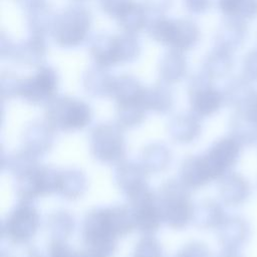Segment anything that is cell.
I'll return each mask as SVG.
<instances>
[{"instance_id": "cell-28", "label": "cell", "mask_w": 257, "mask_h": 257, "mask_svg": "<svg viewBox=\"0 0 257 257\" xmlns=\"http://www.w3.org/2000/svg\"><path fill=\"white\" fill-rule=\"evenodd\" d=\"M233 67L232 53L215 47L203 60L202 70L210 77H222Z\"/></svg>"}, {"instance_id": "cell-46", "label": "cell", "mask_w": 257, "mask_h": 257, "mask_svg": "<svg viewBox=\"0 0 257 257\" xmlns=\"http://www.w3.org/2000/svg\"><path fill=\"white\" fill-rule=\"evenodd\" d=\"M73 257H108V256L96 250L85 248L84 250H81V251H77V252L75 251Z\"/></svg>"}, {"instance_id": "cell-47", "label": "cell", "mask_w": 257, "mask_h": 257, "mask_svg": "<svg viewBox=\"0 0 257 257\" xmlns=\"http://www.w3.org/2000/svg\"><path fill=\"white\" fill-rule=\"evenodd\" d=\"M252 111L253 114L257 116V96L253 99V104H252Z\"/></svg>"}, {"instance_id": "cell-25", "label": "cell", "mask_w": 257, "mask_h": 257, "mask_svg": "<svg viewBox=\"0 0 257 257\" xmlns=\"http://www.w3.org/2000/svg\"><path fill=\"white\" fill-rule=\"evenodd\" d=\"M89 53L94 62L102 67L116 64L114 53V35L99 33L92 37L89 42Z\"/></svg>"}, {"instance_id": "cell-9", "label": "cell", "mask_w": 257, "mask_h": 257, "mask_svg": "<svg viewBox=\"0 0 257 257\" xmlns=\"http://www.w3.org/2000/svg\"><path fill=\"white\" fill-rule=\"evenodd\" d=\"M127 199L135 228L144 236L154 235L163 223L157 194L147 185Z\"/></svg>"}, {"instance_id": "cell-11", "label": "cell", "mask_w": 257, "mask_h": 257, "mask_svg": "<svg viewBox=\"0 0 257 257\" xmlns=\"http://www.w3.org/2000/svg\"><path fill=\"white\" fill-rule=\"evenodd\" d=\"M58 77L54 69L41 66L32 76L22 79L19 96L31 104H47L54 96Z\"/></svg>"}, {"instance_id": "cell-34", "label": "cell", "mask_w": 257, "mask_h": 257, "mask_svg": "<svg viewBox=\"0 0 257 257\" xmlns=\"http://www.w3.org/2000/svg\"><path fill=\"white\" fill-rule=\"evenodd\" d=\"M220 218V209L211 202H202L194 207L192 222L200 228H207L216 224Z\"/></svg>"}, {"instance_id": "cell-19", "label": "cell", "mask_w": 257, "mask_h": 257, "mask_svg": "<svg viewBox=\"0 0 257 257\" xmlns=\"http://www.w3.org/2000/svg\"><path fill=\"white\" fill-rule=\"evenodd\" d=\"M113 78L105 67L95 65L88 68L82 75V85L87 94L93 97L110 95Z\"/></svg>"}, {"instance_id": "cell-7", "label": "cell", "mask_w": 257, "mask_h": 257, "mask_svg": "<svg viewBox=\"0 0 257 257\" xmlns=\"http://www.w3.org/2000/svg\"><path fill=\"white\" fill-rule=\"evenodd\" d=\"M60 171L38 165L33 170L15 179V190L19 201L33 202L37 198L57 193Z\"/></svg>"}, {"instance_id": "cell-45", "label": "cell", "mask_w": 257, "mask_h": 257, "mask_svg": "<svg viewBox=\"0 0 257 257\" xmlns=\"http://www.w3.org/2000/svg\"><path fill=\"white\" fill-rule=\"evenodd\" d=\"M15 1L18 3L20 7L25 8L27 11H30L32 9H35L45 4L44 0H15Z\"/></svg>"}, {"instance_id": "cell-40", "label": "cell", "mask_w": 257, "mask_h": 257, "mask_svg": "<svg viewBox=\"0 0 257 257\" xmlns=\"http://www.w3.org/2000/svg\"><path fill=\"white\" fill-rule=\"evenodd\" d=\"M142 5L144 6L147 14H153L155 18H159L170 9L172 0H143Z\"/></svg>"}, {"instance_id": "cell-14", "label": "cell", "mask_w": 257, "mask_h": 257, "mask_svg": "<svg viewBox=\"0 0 257 257\" xmlns=\"http://www.w3.org/2000/svg\"><path fill=\"white\" fill-rule=\"evenodd\" d=\"M248 28L244 20L227 17L218 27L215 34V45L230 53L238 50L245 42Z\"/></svg>"}, {"instance_id": "cell-15", "label": "cell", "mask_w": 257, "mask_h": 257, "mask_svg": "<svg viewBox=\"0 0 257 257\" xmlns=\"http://www.w3.org/2000/svg\"><path fill=\"white\" fill-rule=\"evenodd\" d=\"M147 171L140 163L122 161L114 171V181L118 189L126 196L147 186Z\"/></svg>"}, {"instance_id": "cell-39", "label": "cell", "mask_w": 257, "mask_h": 257, "mask_svg": "<svg viewBox=\"0 0 257 257\" xmlns=\"http://www.w3.org/2000/svg\"><path fill=\"white\" fill-rule=\"evenodd\" d=\"M175 257H209V250L203 243L194 241L184 245Z\"/></svg>"}, {"instance_id": "cell-24", "label": "cell", "mask_w": 257, "mask_h": 257, "mask_svg": "<svg viewBox=\"0 0 257 257\" xmlns=\"http://www.w3.org/2000/svg\"><path fill=\"white\" fill-rule=\"evenodd\" d=\"M187 62L181 51L171 50L165 53L159 63V73L163 82L175 83L186 74Z\"/></svg>"}, {"instance_id": "cell-20", "label": "cell", "mask_w": 257, "mask_h": 257, "mask_svg": "<svg viewBox=\"0 0 257 257\" xmlns=\"http://www.w3.org/2000/svg\"><path fill=\"white\" fill-rule=\"evenodd\" d=\"M141 102L146 110L157 113H167L173 106L174 98L167 83L162 81V83H157L151 87L145 88Z\"/></svg>"}, {"instance_id": "cell-33", "label": "cell", "mask_w": 257, "mask_h": 257, "mask_svg": "<svg viewBox=\"0 0 257 257\" xmlns=\"http://www.w3.org/2000/svg\"><path fill=\"white\" fill-rule=\"evenodd\" d=\"M147 19L148 14L144 6L133 2L116 20L124 32L134 34L146 26Z\"/></svg>"}, {"instance_id": "cell-27", "label": "cell", "mask_w": 257, "mask_h": 257, "mask_svg": "<svg viewBox=\"0 0 257 257\" xmlns=\"http://www.w3.org/2000/svg\"><path fill=\"white\" fill-rule=\"evenodd\" d=\"M38 165V157L25 149L7 155L6 159L2 156V170H7L15 179L33 170Z\"/></svg>"}, {"instance_id": "cell-16", "label": "cell", "mask_w": 257, "mask_h": 257, "mask_svg": "<svg viewBox=\"0 0 257 257\" xmlns=\"http://www.w3.org/2000/svg\"><path fill=\"white\" fill-rule=\"evenodd\" d=\"M179 180L189 189H198L213 180L204 156H190L183 160Z\"/></svg>"}, {"instance_id": "cell-26", "label": "cell", "mask_w": 257, "mask_h": 257, "mask_svg": "<svg viewBox=\"0 0 257 257\" xmlns=\"http://www.w3.org/2000/svg\"><path fill=\"white\" fill-rule=\"evenodd\" d=\"M46 227L51 240L65 241L75 229V220L70 212L57 210L47 217Z\"/></svg>"}, {"instance_id": "cell-5", "label": "cell", "mask_w": 257, "mask_h": 257, "mask_svg": "<svg viewBox=\"0 0 257 257\" xmlns=\"http://www.w3.org/2000/svg\"><path fill=\"white\" fill-rule=\"evenodd\" d=\"M91 156L103 164H119L126 156V142L122 128L116 123L103 122L95 125L89 135Z\"/></svg>"}, {"instance_id": "cell-12", "label": "cell", "mask_w": 257, "mask_h": 257, "mask_svg": "<svg viewBox=\"0 0 257 257\" xmlns=\"http://www.w3.org/2000/svg\"><path fill=\"white\" fill-rule=\"evenodd\" d=\"M238 154V143L233 139L225 138L216 142L213 147L203 155L213 180L220 178L235 163Z\"/></svg>"}, {"instance_id": "cell-29", "label": "cell", "mask_w": 257, "mask_h": 257, "mask_svg": "<svg viewBox=\"0 0 257 257\" xmlns=\"http://www.w3.org/2000/svg\"><path fill=\"white\" fill-rule=\"evenodd\" d=\"M55 19L53 11L44 4L28 11L27 26L31 34L44 36L47 32H52Z\"/></svg>"}, {"instance_id": "cell-42", "label": "cell", "mask_w": 257, "mask_h": 257, "mask_svg": "<svg viewBox=\"0 0 257 257\" xmlns=\"http://www.w3.org/2000/svg\"><path fill=\"white\" fill-rule=\"evenodd\" d=\"M242 68L247 78L257 80V49H253L245 55Z\"/></svg>"}, {"instance_id": "cell-6", "label": "cell", "mask_w": 257, "mask_h": 257, "mask_svg": "<svg viewBox=\"0 0 257 257\" xmlns=\"http://www.w3.org/2000/svg\"><path fill=\"white\" fill-rule=\"evenodd\" d=\"M90 23V12L83 6L72 5L56 16L52 35L60 46L74 47L85 39Z\"/></svg>"}, {"instance_id": "cell-17", "label": "cell", "mask_w": 257, "mask_h": 257, "mask_svg": "<svg viewBox=\"0 0 257 257\" xmlns=\"http://www.w3.org/2000/svg\"><path fill=\"white\" fill-rule=\"evenodd\" d=\"M200 133L201 124L199 116L193 112L177 114L168 123V134L178 144H190L199 137Z\"/></svg>"}, {"instance_id": "cell-37", "label": "cell", "mask_w": 257, "mask_h": 257, "mask_svg": "<svg viewBox=\"0 0 257 257\" xmlns=\"http://www.w3.org/2000/svg\"><path fill=\"white\" fill-rule=\"evenodd\" d=\"M1 257H40L37 249L27 243L9 242L8 247L3 248Z\"/></svg>"}, {"instance_id": "cell-22", "label": "cell", "mask_w": 257, "mask_h": 257, "mask_svg": "<svg viewBox=\"0 0 257 257\" xmlns=\"http://www.w3.org/2000/svg\"><path fill=\"white\" fill-rule=\"evenodd\" d=\"M87 189L85 174L79 169H66L60 171L57 193L66 200H76L82 197Z\"/></svg>"}, {"instance_id": "cell-36", "label": "cell", "mask_w": 257, "mask_h": 257, "mask_svg": "<svg viewBox=\"0 0 257 257\" xmlns=\"http://www.w3.org/2000/svg\"><path fill=\"white\" fill-rule=\"evenodd\" d=\"M22 79L11 72H4L0 77V93L2 99H10L19 96Z\"/></svg>"}, {"instance_id": "cell-38", "label": "cell", "mask_w": 257, "mask_h": 257, "mask_svg": "<svg viewBox=\"0 0 257 257\" xmlns=\"http://www.w3.org/2000/svg\"><path fill=\"white\" fill-rule=\"evenodd\" d=\"M133 2V0H99V7L105 14L117 19Z\"/></svg>"}, {"instance_id": "cell-32", "label": "cell", "mask_w": 257, "mask_h": 257, "mask_svg": "<svg viewBox=\"0 0 257 257\" xmlns=\"http://www.w3.org/2000/svg\"><path fill=\"white\" fill-rule=\"evenodd\" d=\"M139 40L132 33L114 35V53L116 64L134 61L140 54Z\"/></svg>"}, {"instance_id": "cell-18", "label": "cell", "mask_w": 257, "mask_h": 257, "mask_svg": "<svg viewBox=\"0 0 257 257\" xmlns=\"http://www.w3.org/2000/svg\"><path fill=\"white\" fill-rule=\"evenodd\" d=\"M172 160L170 149L158 142H154L145 146L140 154V164L148 174L161 173L165 171Z\"/></svg>"}, {"instance_id": "cell-4", "label": "cell", "mask_w": 257, "mask_h": 257, "mask_svg": "<svg viewBox=\"0 0 257 257\" xmlns=\"http://www.w3.org/2000/svg\"><path fill=\"white\" fill-rule=\"evenodd\" d=\"M148 32L157 42L169 45L178 51L193 48L201 35L197 24L189 19L170 20L162 17L150 22Z\"/></svg>"}, {"instance_id": "cell-10", "label": "cell", "mask_w": 257, "mask_h": 257, "mask_svg": "<svg viewBox=\"0 0 257 257\" xmlns=\"http://www.w3.org/2000/svg\"><path fill=\"white\" fill-rule=\"evenodd\" d=\"M211 79L203 70L191 77L189 95L192 112L197 116H209L219 110L224 97L211 84Z\"/></svg>"}, {"instance_id": "cell-1", "label": "cell", "mask_w": 257, "mask_h": 257, "mask_svg": "<svg viewBox=\"0 0 257 257\" xmlns=\"http://www.w3.org/2000/svg\"><path fill=\"white\" fill-rule=\"evenodd\" d=\"M135 228L128 206L100 207L90 210L81 226V239L90 248L110 257L117 240L126 236Z\"/></svg>"}, {"instance_id": "cell-23", "label": "cell", "mask_w": 257, "mask_h": 257, "mask_svg": "<svg viewBox=\"0 0 257 257\" xmlns=\"http://www.w3.org/2000/svg\"><path fill=\"white\" fill-rule=\"evenodd\" d=\"M46 55V45L43 36L33 35L16 45L13 58L30 66L40 65Z\"/></svg>"}, {"instance_id": "cell-31", "label": "cell", "mask_w": 257, "mask_h": 257, "mask_svg": "<svg viewBox=\"0 0 257 257\" xmlns=\"http://www.w3.org/2000/svg\"><path fill=\"white\" fill-rule=\"evenodd\" d=\"M146 108L142 102H127L116 104V124L122 130L139 126L146 118Z\"/></svg>"}, {"instance_id": "cell-3", "label": "cell", "mask_w": 257, "mask_h": 257, "mask_svg": "<svg viewBox=\"0 0 257 257\" xmlns=\"http://www.w3.org/2000/svg\"><path fill=\"white\" fill-rule=\"evenodd\" d=\"M44 119L55 131L74 132L90 123L92 111L90 106L81 99L56 95L45 105Z\"/></svg>"}, {"instance_id": "cell-13", "label": "cell", "mask_w": 257, "mask_h": 257, "mask_svg": "<svg viewBox=\"0 0 257 257\" xmlns=\"http://www.w3.org/2000/svg\"><path fill=\"white\" fill-rule=\"evenodd\" d=\"M55 130L44 120H35L26 126L22 135L23 149L37 157L49 152L54 143Z\"/></svg>"}, {"instance_id": "cell-21", "label": "cell", "mask_w": 257, "mask_h": 257, "mask_svg": "<svg viewBox=\"0 0 257 257\" xmlns=\"http://www.w3.org/2000/svg\"><path fill=\"white\" fill-rule=\"evenodd\" d=\"M145 87L133 75L123 74L113 78L110 96L114 99L116 104L127 102H141L142 94Z\"/></svg>"}, {"instance_id": "cell-43", "label": "cell", "mask_w": 257, "mask_h": 257, "mask_svg": "<svg viewBox=\"0 0 257 257\" xmlns=\"http://www.w3.org/2000/svg\"><path fill=\"white\" fill-rule=\"evenodd\" d=\"M185 8L193 14H203L212 5V0H184Z\"/></svg>"}, {"instance_id": "cell-44", "label": "cell", "mask_w": 257, "mask_h": 257, "mask_svg": "<svg viewBox=\"0 0 257 257\" xmlns=\"http://www.w3.org/2000/svg\"><path fill=\"white\" fill-rule=\"evenodd\" d=\"M15 48L16 45L12 43V41L6 37L3 33L1 34L0 37V54L3 58H13L14 53H15Z\"/></svg>"}, {"instance_id": "cell-30", "label": "cell", "mask_w": 257, "mask_h": 257, "mask_svg": "<svg viewBox=\"0 0 257 257\" xmlns=\"http://www.w3.org/2000/svg\"><path fill=\"white\" fill-rule=\"evenodd\" d=\"M218 6L230 18L246 21L257 17V0H218Z\"/></svg>"}, {"instance_id": "cell-41", "label": "cell", "mask_w": 257, "mask_h": 257, "mask_svg": "<svg viewBox=\"0 0 257 257\" xmlns=\"http://www.w3.org/2000/svg\"><path fill=\"white\" fill-rule=\"evenodd\" d=\"M75 251L65 241L50 240L48 245V257H73Z\"/></svg>"}, {"instance_id": "cell-8", "label": "cell", "mask_w": 257, "mask_h": 257, "mask_svg": "<svg viewBox=\"0 0 257 257\" xmlns=\"http://www.w3.org/2000/svg\"><path fill=\"white\" fill-rule=\"evenodd\" d=\"M39 224V213L33 204L19 201L2 223V236L9 242L27 243L35 236Z\"/></svg>"}, {"instance_id": "cell-2", "label": "cell", "mask_w": 257, "mask_h": 257, "mask_svg": "<svg viewBox=\"0 0 257 257\" xmlns=\"http://www.w3.org/2000/svg\"><path fill=\"white\" fill-rule=\"evenodd\" d=\"M163 223L172 229L182 230L192 221L194 205L190 189L180 180L164 182L157 194Z\"/></svg>"}, {"instance_id": "cell-35", "label": "cell", "mask_w": 257, "mask_h": 257, "mask_svg": "<svg viewBox=\"0 0 257 257\" xmlns=\"http://www.w3.org/2000/svg\"><path fill=\"white\" fill-rule=\"evenodd\" d=\"M133 257H164L163 247L153 235H146L137 243Z\"/></svg>"}]
</instances>
